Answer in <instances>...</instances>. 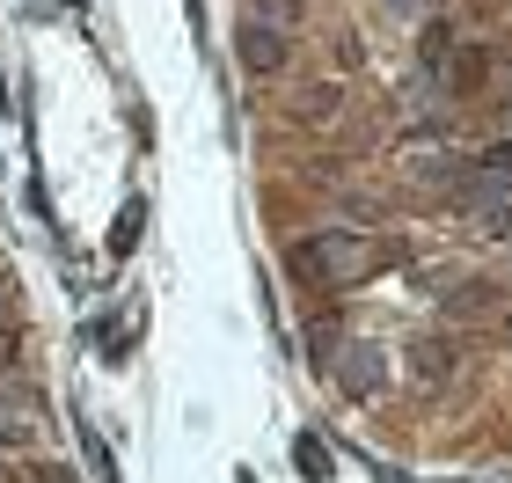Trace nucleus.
Segmentation results:
<instances>
[{
    "label": "nucleus",
    "mask_w": 512,
    "mask_h": 483,
    "mask_svg": "<svg viewBox=\"0 0 512 483\" xmlns=\"http://www.w3.org/2000/svg\"><path fill=\"white\" fill-rule=\"evenodd\" d=\"M235 52L256 66V74H278V66H286V52H293V37L271 30V22H242V30H235Z\"/></svg>",
    "instance_id": "obj_1"
},
{
    "label": "nucleus",
    "mask_w": 512,
    "mask_h": 483,
    "mask_svg": "<svg viewBox=\"0 0 512 483\" xmlns=\"http://www.w3.org/2000/svg\"><path fill=\"white\" fill-rule=\"evenodd\" d=\"M344 359H352V366H344V388H352V396H374V388H381V352H366V344H352V352H344Z\"/></svg>",
    "instance_id": "obj_2"
},
{
    "label": "nucleus",
    "mask_w": 512,
    "mask_h": 483,
    "mask_svg": "<svg viewBox=\"0 0 512 483\" xmlns=\"http://www.w3.org/2000/svg\"><path fill=\"white\" fill-rule=\"evenodd\" d=\"M293 462H300V469H308L315 483H322V476H330V454H322V440H315V432H300V440H293Z\"/></svg>",
    "instance_id": "obj_3"
},
{
    "label": "nucleus",
    "mask_w": 512,
    "mask_h": 483,
    "mask_svg": "<svg viewBox=\"0 0 512 483\" xmlns=\"http://www.w3.org/2000/svg\"><path fill=\"white\" fill-rule=\"evenodd\" d=\"M483 169H505V176H512V140H505V147H491V154H483Z\"/></svg>",
    "instance_id": "obj_4"
},
{
    "label": "nucleus",
    "mask_w": 512,
    "mask_h": 483,
    "mask_svg": "<svg viewBox=\"0 0 512 483\" xmlns=\"http://www.w3.org/2000/svg\"><path fill=\"white\" fill-rule=\"evenodd\" d=\"M30 483H74L66 469H30Z\"/></svg>",
    "instance_id": "obj_5"
},
{
    "label": "nucleus",
    "mask_w": 512,
    "mask_h": 483,
    "mask_svg": "<svg viewBox=\"0 0 512 483\" xmlns=\"http://www.w3.org/2000/svg\"><path fill=\"white\" fill-rule=\"evenodd\" d=\"M505 330H512V322H505Z\"/></svg>",
    "instance_id": "obj_6"
}]
</instances>
